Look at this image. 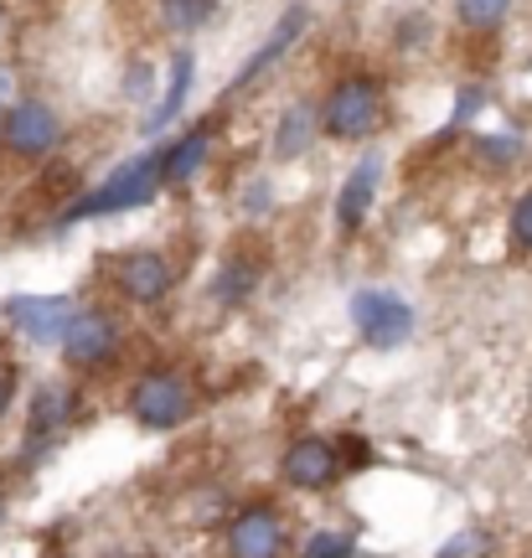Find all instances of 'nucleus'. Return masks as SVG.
<instances>
[{"instance_id":"nucleus-1","label":"nucleus","mask_w":532,"mask_h":558,"mask_svg":"<svg viewBox=\"0 0 532 558\" xmlns=\"http://www.w3.org/2000/svg\"><path fill=\"white\" fill-rule=\"evenodd\" d=\"M156 186H160V156H135V160H124L119 171H109L94 192H83L78 202H68L58 222H83V218H104V213L145 207V202L156 197Z\"/></svg>"},{"instance_id":"nucleus-2","label":"nucleus","mask_w":532,"mask_h":558,"mask_svg":"<svg viewBox=\"0 0 532 558\" xmlns=\"http://www.w3.org/2000/svg\"><path fill=\"white\" fill-rule=\"evenodd\" d=\"M383 120V83L367 73L331 83V94L321 99V130L331 140H367Z\"/></svg>"},{"instance_id":"nucleus-3","label":"nucleus","mask_w":532,"mask_h":558,"mask_svg":"<svg viewBox=\"0 0 532 558\" xmlns=\"http://www.w3.org/2000/svg\"><path fill=\"white\" fill-rule=\"evenodd\" d=\"M62 145V120L58 109H47L41 99H16L0 114V150H11L21 160H41Z\"/></svg>"},{"instance_id":"nucleus-4","label":"nucleus","mask_w":532,"mask_h":558,"mask_svg":"<svg viewBox=\"0 0 532 558\" xmlns=\"http://www.w3.org/2000/svg\"><path fill=\"white\" fill-rule=\"evenodd\" d=\"M352 320L362 331V341L377 347V352H394V347H403L414 337V305L403 295H394V290H362L352 300Z\"/></svg>"},{"instance_id":"nucleus-5","label":"nucleus","mask_w":532,"mask_h":558,"mask_svg":"<svg viewBox=\"0 0 532 558\" xmlns=\"http://www.w3.org/2000/svg\"><path fill=\"white\" fill-rule=\"evenodd\" d=\"M130 409L145 429H171L181 418L192 414V388L181 373H145L130 393Z\"/></svg>"},{"instance_id":"nucleus-6","label":"nucleus","mask_w":532,"mask_h":558,"mask_svg":"<svg viewBox=\"0 0 532 558\" xmlns=\"http://www.w3.org/2000/svg\"><path fill=\"white\" fill-rule=\"evenodd\" d=\"M114 352H119V326L104 311H78L73 326L62 331V357H68V367H78V373L104 367Z\"/></svg>"},{"instance_id":"nucleus-7","label":"nucleus","mask_w":532,"mask_h":558,"mask_svg":"<svg viewBox=\"0 0 532 558\" xmlns=\"http://www.w3.org/2000/svg\"><path fill=\"white\" fill-rule=\"evenodd\" d=\"M305 26H311V5H300V0H295V5H285V16L275 21V32L264 37V47H258L254 58L238 68L233 94H243V88H249L254 78H264V73L275 68V62H285V52H295V41L305 37Z\"/></svg>"},{"instance_id":"nucleus-8","label":"nucleus","mask_w":532,"mask_h":558,"mask_svg":"<svg viewBox=\"0 0 532 558\" xmlns=\"http://www.w3.org/2000/svg\"><path fill=\"white\" fill-rule=\"evenodd\" d=\"M73 316H78L73 300H62V295H21L5 305V320L32 341H62V331L73 326Z\"/></svg>"},{"instance_id":"nucleus-9","label":"nucleus","mask_w":532,"mask_h":558,"mask_svg":"<svg viewBox=\"0 0 532 558\" xmlns=\"http://www.w3.org/2000/svg\"><path fill=\"white\" fill-rule=\"evenodd\" d=\"M279 471L290 486L300 492H321V486H331L336 471H341V450H336L331 439H295L285 460H279Z\"/></svg>"},{"instance_id":"nucleus-10","label":"nucleus","mask_w":532,"mask_h":558,"mask_svg":"<svg viewBox=\"0 0 532 558\" xmlns=\"http://www.w3.org/2000/svg\"><path fill=\"white\" fill-rule=\"evenodd\" d=\"M228 548H233V558H279L285 554V527L269 507H249L228 527Z\"/></svg>"},{"instance_id":"nucleus-11","label":"nucleus","mask_w":532,"mask_h":558,"mask_svg":"<svg viewBox=\"0 0 532 558\" xmlns=\"http://www.w3.org/2000/svg\"><path fill=\"white\" fill-rule=\"evenodd\" d=\"M377 177H383V160H377V156H362L352 166V177L341 181V192H336V222H341V233H356L362 222L373 218Z\"/></svg>"},{"instance_id":"nucleus-12","label":"nucleus","mask_w":532,"mask_h":558,"mask_svg":"<svg viewBox=\"0 0 532 558\" xmlns=\"http://www.w3.org/2000/svg\"><path fill=\"white\" fill-rule=\"evenodd\" d=\"M171 264L150 254V248H140V254H124L119 259V290L135 300V305H156V300L171 295Z\"/></svg>"},{"instance_id":"nucleus-13","label":"nucleus","mask_w":532,"mask_h":558,"mask_svg":"<svg viewBox=\"0 0 532 558\" xmlns=\"http://www.w3.org/2000/svg\"><path fill=\"white\" fill-rule=\"evenodd\" d=\"M258 279H264V248H228V259L217 264L213 275V300H222V305H243V300H254Z\"/></svg>"},{"instance_id":"nucleus-14","label":"nucleus","mask_w":532,"mask_h":558,"mask_svg":"<svg viewBox=\"0 0 532 558\" xmlns=\"http://www.w3.org/2000/svg\"><path fill=\"white\" fill-rule=\"evenodd\" d=\"M207 156H213V124H192V130L160 156V181H166V186L197 181L202 166H207Z\"/></svg>"},{"instance_id":"nucleus-15","label":"nucleus","mask_w":532,"mask_h":558,"mask_svg":"<svg viewBox=\"0 0 532 558\" xmlns=\"http://www.w3.org/2000/svg\"><path fill=\"white\" fill-rule=\"evenodd\" d=\"M321 124V109H311V104H290L285 114H279V130H275V156L279 160H295L311 150V135H316Z\"/></svg>"},{"instance_id":"nucleus-16","label":"nucleus","mask_w":532,"mask_h":558,"mask_svg":"<svg viewBox=\"0 0 532 558\" xmlns=\"http://www.w3.org/2000/svg\"><path fill=\"white\" fill-rule=\"evenodd\" d=\"M186 94H192V52H177V62H171V83H166L160 104L150 109V120H145V135H160L166 124L177 120L181 104H186Z\"/></svg>"},{"instance_id":"nucleus-17","label":"nucleus","mask_w":532,"mask_h":558,"mask_svg":"<svg viewBox=\"0 0 532 558\" xmlns=\"http://www.w3.org/2000/svg\"><path fill=\"white\" fill-rule=\"evenodd\" d=\"M156 5H160V21H166L171 32H181V37H186V32H202V26L217 16V0H156Z\"/></svg>"},{"instance_id":"nucleus-18","label":"nucleus","mask_w":532,"mask_h":558,"mask_svg":"<svg viewBox=\"0 0 532 558\" xmlns=\"http://www.w3.org/2000/svg\"><path fill=\"white\" fill-rule=\"evenodd\" d=\"M68 414H73V393H68V388H58V383H47V388L37 393V409H32V429H37V435H47V429L68 424Z\"/></svg>"},{"instance_id":"nucleus-19","label":"nucleus","mask_w":532,"mask_h":558,"mask_svg":"<svg viewBox=\"0 0 532 558\" xmlns=\"http://www.w3.org/2000/svg\"><path fill=\"white\" fill-rule=\"evenodd\" d=\"M507 11H512V0H455V21L466 32H492L507 21Z\"/></svg>"},{"instance_id":"nucleus-20","label":"nucleus","mask_w":532,"mask_h":558,"mask_svg":"<svg viewBox=\"0 0 532 558\" xmlns=\"http://www.w3.org/2000/svg\"><path fill=\"white\" fill-rule=\"evenodd\" d=\"M347 548H352L347 533H316V538L305 543V554L300 558H347Z\"/></svg>"},{"instance_id":"nucleus-21","label":"nucleus","mask_w":532,"mask_h":558,"mask_svg":"<svg viewBox=\"0 0 532 558\" xmlns=\"http://www.w3.org/2000/svg\"><path fill=\"white\" fill-rule=\"evenodd\" d=\"M512 239L522 243V248H532V192L512 207Z\"/></svg>"},{"instance_id":"nucleus-22","label":"nucleus","mask_w":532,"mask_h":558,"mask_svg":"<svg viewBox=\"0 0 532 558\" xmlns=\"http://www.w3.org/2000/svg\"><path fill=\"white\" fill-rule=\"evenodd\" d=\"M11 393H16V378H11V367H0V414H5Z\"/></svg>"},{"instance_id":"nucleus-23","label":"nucleus","mask_w":532,"mask_h":558,"mask_svg":"<svg viewBox=\"0 0 532 558\" xmlns=\"http://www.w3.org/2000/svg\"><path fill=\"white\" fill-rule=\"evenodd\" d=\"M5 94H11V73L0 68V104H5Z\"/></svg>"}]
</instances>
